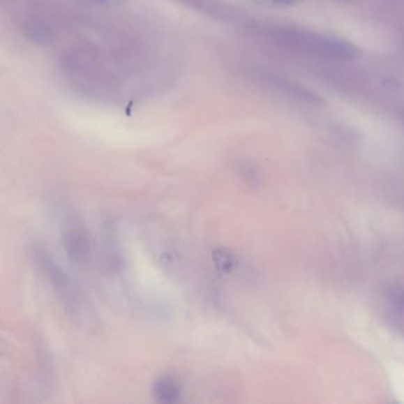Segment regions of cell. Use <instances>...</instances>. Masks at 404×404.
<instances>
[{"instance_id": "52a82bcc", "label": "cell", "mask_w": 404, "mask_h": 404, "mask_svg": "<svg viewBox=\"0 0 404 404\" xmlns=\"http://www.w3.org/2000/svg\"><path fill=\"white\" fill-rule=\"evenodd\" d=\"M25 36L32 43L43 45L52 38V32L47 28V25L40 22H30L25 27Z\"/></svg>"}, {"instance_id": "7a4b0ae2", "label": "cell", "mask_w": 404, "mask_h": 404, "mask_svg": "<svg viewBox=\"0 0 404 404\" xmlns=\"http://www.w3.org/2000/svg\"><path fill=\"white\" fill-rule=\"evenodd\" d=\"M62 244L71 262L83 266L89 262L91 242L89 232L82 222L67 212L62 222Z\"/></svg>"}, {"instance_id": "6da1fadb", "label": "cell", "mask_w": 404, "mask_h": 404, "mask_svg": "<svg viewBox=\"0 0 404 404\" xmlns=\"http://www.w3.org/2000/svg\"><path fill=\"white\" fill-rule=\"evenodd\" d=\"M32 261L44 278L50 283L56 297L68 315L79 325H88L91 322V311L86 297L74 280L64 271L45 249L33 246L30 249Z\"/></svg>"}, {"instance_id": "ba28073f", "label": "cell", "mask_w": 404, "mask_h": 404, "mask_svg": "<svg viewBox=\"0 0 404 404\" xmlns=\"http://www.w3.org/2000/svg\"><path fill=\"white\" fill-rule=\"evenodd\" d=\"M214 260H215L217 267L220 268L222 271H230L232 264H234L232 256L229 254L228 251L223 250V249H216L214 251Z\"/></svg>"}, {"instance_id": "9c48e42d", "label": "cell", "mask_w": 404, "mask_h": 404, "mask_svg": "<svg viewBox=\"0 0 404 404\" xmlns=\"http://www.w3.org/2000/svg\"><path fill=\"white\" fill-rule=\"evenodd\" d=\"M253 1L264 6H292L301 3L302 0H253Z\"/></svg>"}, {"instance_id": "3957f363", "label": "cell", "mask_w": 404, "mask_h": 404, "mask_svg": "<svg viewBox=\"0 0 404 404\" xmlns=\"http://www.w3.org/2000/svg\"><path fill=\"white\" fill-rule=\"evenodd\" d=\"M181 383L172 375H163L152 385V396L158 403H177L181 400Z\"/></svg>"}, {"instance_id": "30bf717a", "label": "cell", "mask_w": 404, "mask_h": 404, "mask_svg": "<svg viewBox=\"0 0 404 404\" xmlns=\"http://www.w3.org/2000/svg\"><path fill=\"white\" fill-rule=\"evenodd\" d=\"M84 1L98 6H119L125 4L127 0H84Z\"/></svg>"}, {"instance_id": "8992f818", "label": "cell", "mask_w": 404, "mask_h": 404, "mask_svg": "<svg viewBox=\"0 0 404 404\" xmlns=\"http://www.w3.org/2000/svg\"><path fill=\"white\" fill-rule=\"evenodd\" d=\"M103 253L105 260H106L107 266L110 271H119L121 268V253H120V248H119L115 235H113V230H110V232L106 230Z\"/></svg>"}, {"instance_id": "8fae6325", "label": "cell", "mask_w": 404, "mask_h": 404, "mask_svg": "<svg viewBox=\"0 0 404 404\" xmlns=\"http://www.w3.org/2000/svg\"><path fill=\"white\" fill-rule=\"evenodd\" d=\"M393 301L396 304L397 306H400L404 310V290L395 292L393 294Z\"/></svg>"}, {"instance_id": "5b68a950", "label": "cell", "mask_w": 404, "mask_h": 404, "mask_svg": "<svg viewBox=\"0 0 404 404\" xmlns=\"http://www.w3.org/2000/svg\"><path fill=\"white\" fill-rule=\"evenodd\" d=\"M186 8L200 12L215 20H232L234 12L220 0H177Z\"/></svg>"}, {"instance_id": "277c9868", "label": "cell", "mask_w": 404, "mask_h": 404, "mask_svg": "<svg viewBox=\"0 0 404 404\" xmlns=\"http://www.w3.org/2000/svg\"><path fill=\"white\" fill-rule=\"evenodd\" d=\"M319 47L326 55L331 56L334 59H343V61H351L361 57V49L351 43L349 40L342 38H334L326 37L319 40Z\"/></svg>"}]
</instances>
